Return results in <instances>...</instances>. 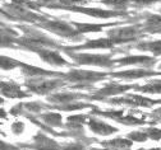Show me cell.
Masks as SVG:
<instances>
[{"label": "cell", "mask_w": 161, "mask_h": 150, "mask_svg": "<svg viewBox=\"0 0 161 150\" xmlns=\"http://www.w3.org/2000/svg\"><path fill=\"white\" fill-rule=\"evenodd\" d=\"M75 62L80 65H95L103 68H113L116 65V60H111L110 55H92V54H73L70 51H64Z\"/></svg>", "instance_id": "cell-1"}, {"label": "cell", "mask_w": 161, "mask_h": 150, "mask_svg": "<svg viewBox=\"0 0 161 150\" xmlns=\"http://www.w3.org/2000/svg\"><path fill=\"white\" fill-rule=\"evenodd\" d=\"M143 36L141 26H132V27H124L118 28L108 32V37L114 42V44H125V42H132L134 39H138Z\"/></svg>", "instance_id": "cell-2"}, {"label": "cell", "mask_w": 161, "mask_h": 150, "mask_svg": "<svg viewBox=\"0 0 161 150\" xmlns=\"http://www.w3.org/2000/svg\"><path fill=\"white\" fill-rule=\"evenodd\" d=\"M37 27H41V28H45V29H49L59 36L62 37H67V38H73V39H77V38H80V33L75 29L72 28L70 24L65 23V22H62V20H45L42 23H36Z\"/></svg>", "instance_id": "cell-3"}, {"label": "cell", "mask_w": 161, "mask_h": 150, "mask_svg": "<svg viewBox=\"0 0 161 150\" xmlns=\"http://www.w3.org/2000/svg\"><path fill=\"white\" fill-rule=\"evenodd\" d=\"M64 83L62 80H40L38 78H33L26 83V87L37 94H46L53 89L62 87Z\"/></svg>", "instance_id": "cell-4"}, {"label": "cell", "mask_w": 161, "mask_h": 150, "mask_svg": "<svg viewBox=\"0 0 161 150\" xmlns=\"http://www.w3.org/2000/svg\"><path fill=\"white\" fill-rule=\"evenodd\" d=\"M106 74L101 73H93V71H85V70H72L64 78L70 81H98L101 80Z\"/></svg>", "instance_id": "cell-5"}, {"label": "cell", "mask_w": 161, "mask_h": 150, "mask_svg": "<svg viewBox=\"0 0 161 150\" xmlns=\"http://www.w3.org/2000/svg\"><path fill=\"white\" fill-rule=\"evenodd\" d=\"M65 9L73 10V12H80L92 17H98V18H109V17H118V15H125L127 12L124 10H115V12H108L103 9H91V8H82V7H77V5H70L67 7Z\"/></svg>", "instance_id": "cell-6"}, {"label": "cell", "mask_w": 161, "mask_h": 150, "mask_svg": "<svg viewBox=\"0 0 161 150\" xmlns=\"http://www.w3.org/2000/svg\"><path fill=\"white\" fill-rule=\"evenodd\" d=\"M115 44L110 39V38H98V39H88L87 42H85L83 45L79 46H73V47H64V51H69V50H90V49H111Z\"/></svg>", "instance_id": "cell-7"}, {"label": "cell", "mask_w": 161, "mask_h": 150, "mask_svg": "<svg viewBox=\"0 0 161 150\" xmlns=\"http://www.w3.org/2000/svg\"><path fill=\"white\" fill-rule=\"evenodd\" d=\"M116 64L120 66H123V65H141V66H145V68H151L156 64V59L150 57V56H127L124 59L116 60Z\"/></svg>", "instance_id": "cell-8"}, {"label": "cell", "mask_w": 161, "mask_h": 150, "mask_svg": "<svg viewBox=\"0 0 161 150\" xmlns=\"http://www.w3.org/2000/svg\"><path fill=\"white\" fill-rule=\"evenodd\" d=\"M37 54L40 55V57H41L44 61H46L47 64H50V65H54V66H69L70 64L67 62L62 56H60L59 51H50L47 49H41L38 50Z\"/></svg>", "instance_id": "cell-9"}, {"label": "cell", "mask_w": 161, "mask_h": 150, "mask_svg": "<svg viewBox=\"0 0 161 150\" xmlns=\"http://www.w3.org/2000/svg\"><path fill=\"white\" fill-rule=\"evenodd\" d=\"M137 85H119V84H109L104 89H100L92 98L95 99H103L105 97L109 96H115V94H120L123 92H127L130 88H136Z\"/></svg>", "instance_id": "cell-10"}, {"label": "cell", "mask_w": 161, "mask_h": 150, "mask_svg": "<svg viewBox=\"0 0 161 150\" xmlns=\"http://www.w3.org/2000/svg\"><path fill=\"white\" fill-rule=\"evenodd\" d=\"M2 93L5 97L9 98H25V97H30V94L25 93L21 91L19 85L15 83H8V81H3L2 83Z\"/></svg>", "instance_id": "cell-11"}, {"label": "cell", "mask_w": 161, "mask_h": 150, "mask_svg": "<svg viewBox=\"0 0 161 150\" xmlns=\"http://www.w3.org/2000/svg\"><path fill=\"white\" fill-rule=\"evenodd\" d=\"M111 76L115 78H125V79H138V78H146V76H153V75H161L158 71H147V70H128L122 73H110Z\"/></svg>", "instance_id": "cell-12"}, {"label": "cell", "mask_w": 161, "mask_h": 150, "mask_svg": "<svg viewBox=\"0 0 161 150\" xmlns=\"http://www.w3.org/2000/svg\"><path fill=\"white\" fill-rule=\"evenodd\" d=\"M88 126L95 134H98V135H110V134L118 131V128H115L103 121H97V120H91L88 122Z\"/></svg>", "instance_id": "cell-13"}, {"label": "cell", "mask_w": 161, "mask_h": 150, "mask_svg": "<svg viewBox=\"0 0 161 150\" xmlns=\"http://www.w3.org/2000/svg\"><path fill=\"white\" fill-rule=\"evenodd\" d=\"M143 29L150 33H161V15H147Z\"/></svg>", "instance_id": "cell-14"}, {"label": "cell", "mask_w": 161, "mask_h": 150, "mask_svg": "<svg viewBox=\"0 0 161 150\" xmlns=\"http://www.w3.org/2000/svg\"><path fill=\"white\" fill-rule=\"evenodd\" d=\"M118 23H103V24H85V23H73L74 27H77V31L79 33H87V32H101L104 27L115 26Z\"/></svg>", "instance_id": "cell-15"}, {"label": "cell", "mask_w": 161, "mask_h": 150, "mask_svg": "<svg viewBox=\"0 0 161 150\" xmlns=\"http://www.w3.org/2000/svg\"><path fill=\"white\" fill-rule=\"evenodd\" d=\"M103 146L111 150H127L132 146V141L127 139H115L110 141H103Z\"/></svg>", "instance_id": "cell-16"}, {"label": "cell", "mask_w": 161, "mask_h": 150, "mask_svg": "<svg viewBox=\"0 0 161 150\" xmlns=\"http://www.w3.org/2000/svg\"><path fill=\"white\" fill-rule=\"evenodd\" d=\"M86 97L83 94H74V93H59L55 96H50L47 99L53 101V102H58V103H72L74 99L77 98H82Z\"/></svg>", "instance_id": "cell-17"}, {"label": "cell", "mask_w": 161, "mask_h": 150, "mask_svg": "<svg viewBox=\"0 0 161 150\" xmlns=\"http://www.w3.org/2000/svg\"><path fill=\"white\" fill-rule=\"evenodd\" d=\"M136 49L143 50V51H151L155 55H161V41H153V42H145V44L137 45Z\"/></svg>", "instance_id": "cell-18"}, {"label": "cell", "mask_w": 161, "mask_h": 150, "mask_svg": "<svg viewBox=\"0 0 161 150\" xmlns=\"http://www.w3.org/2000/svg\"><path fill=\"white\" fill-rule=\"evenodd\" d=\"M136 89L141 91V92H145V93H158L161 94V80H155L151 81L143 87H136Z\"/></svg>", "instance_id": "cell-19"}, {"label": "cell", "mask_w": 161, "mask_h": 150, "mask_svg": "<svg viewBox=\"0 0 161 150\" xmlns=\"http://www.w3.org/2000/svg\"><path fill=\"white\" fill-rule=\"evenodd\" d=\"M40 118L44 120L46 125L50 126H62V116L59 113H46V115H40Z\"/></svg>", "instance_id": "cell-20"}, {"label": "cell", "mask_w": 161, "mask_h": 150, "mask_svg": "<svg viewBox=\"0 0 161 150\" xmlns=\"http://www.w3.org/2000/svg\"><path fill=\"white\" fill-rule=\"evenodd\" d=\"M21 65H22V62H18L14 59H10V57H7V56H2V69L3 70H10V69L21 66Z\"/></svg>", "instance_id": "cell-21"}, {"label": "cell", "mask_w": 161, "mask_h": 150, "mask_svg": "<svg viewBox=\"0 0 161 150\" xmlns=\"http://www.w3.org/2000/svg\"><path fill=\"white\" fill-rule=\"evenodd\" d=\"M101 3L105 4V5L113 7V8L118 9V10L125 9L128 7V2H127V0H101Z\"/></svg>", "instance_id": "cell-22"}, {"label": "cell", "mask_w": 161, "mask_h": 150, "mask_svg": "<svg viewBox=\"0 0 161 150\" xmlns=\"http://www.w3.org/2000/svg\"><path fill=\"white\" fill-rule=\"evenodd\" d=\"M128 137L134 141H145L148 137V135H147V132H132L128 135Z\"/></svg>", "instance_id": "cell-23"}, {"label": "cell", "mask_w": 161, "mask_h": 150, "mask_svg": "<svg viewBox=\"0 0 161 150\" xmlns=\"http://www.w3.org/2000/svg\"><path fill=\"white\" fill-rule=\"evenodd\" d=\"M161 2V0H130V3L134 7H142V5H150L152 3H157Z\"/></svg>", "instance_id": "cell-24"}, {"label": "cell", "mask_w": 161, "mask_h": 150, "mask_svg": "<svg viewBox=\"0 0 161 150\" xmlns=\"http://www.w3.org/2000/svg\"><path fill=\"white\" fill-rule=\"evenodd\" d=\"M148 137L153 139V140H160L161 139V130H157V128H150V130L146 131Z\"/></svg>", "instance_id": "cell-25"}, {"label": "cell", "mask_w": 161, "mask_h": 150, "mask_svg": "<svg viewBox=\"0 0 161 150\" xmlns=\"http://www.w3.org/2000/svg\"><path fill=\"white\" fill-rule=\"evenodd\" d=\"M86 118H87L86 115H77V116L68 117V121H74L73 123H83L86 122Z\"/></svg>", "instance_id": "cell-26"}, {"label": "cell", "mask_w": 161, "mask_h": 150, "mask_svg": "<svg viewBox=\"0 0 161 150\" xmlns=\"http://www.w3.org/2000/svg\"><path fill=\"white\" fill-rule=\"evenodd\" d=\"M12 128H13V131L15 134H21L23 131V128H25V125L22 122H14L13 126H12Z\"/></svg>", "instance_id": "cell-27"}, {"label": "cell", "mask_w": 161, "mask_h": 150, "mask_svg": "<svg viewBox=\"0 0 161 150\" xmlns=\"http://www.w3.org/2000/svg\"><path fill=\"white\" fill-rule=\"evenodd\" d=\"M83 149H85V146L80 145L79 142H77V144H69L65 147H63V150H83Z\"/></svg>", "instance_id": "cell-28"}, {"label": "cell", "mask_w": 161, "mask_h": 150, "mask_svg": "<svg viewBox=\"0 0 161 150\" xmlns=\"http://www.w3.org/2000/svg\"><path fill=\"white\" fill-rule=\"evenodd\" d=\"M160 13H161V9H160Z\"/></svg>", "instance_id": "cell-29"}, {"label": "cell", "mask_w": 161, "mask_h": 150, "mask_svg": "<svg viewBox=\"0 0 161 150\" xmlns=\"http://www.w3.org/2000/svg\"><path fill=\"white\" fill-rule=\"evenodd\" d=\"M160 69H161V65H160Z\"/></svg>", "instance_id": "cell-30"}]
</instances>
